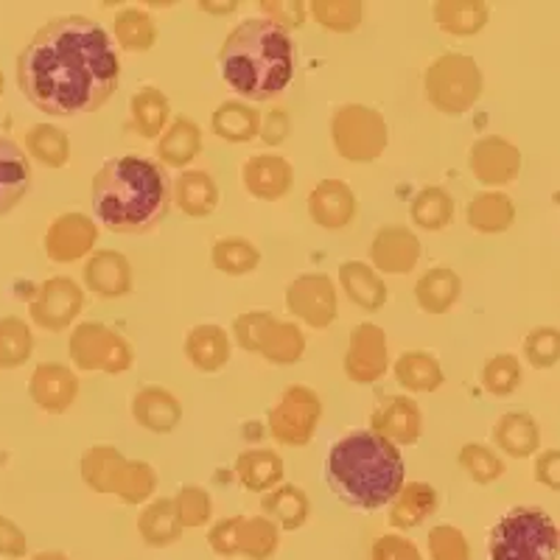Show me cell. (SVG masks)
I'll return each instance as SVG.
<instances>
[{"instance_id": "f546056e", "label": "cell", "mask_w": 560, "mask_h": 560, "mask_svg": "<svg viewBox=\"0 0 560 560\" xmlns=\"http://www.w3.org/2000/svg\"><path fill=\"white\" fill-rule=\"evenodd\" d=\"M465 219H468L471 230H477L482 236L508 233L516 222V202L502 191H482L468 202Z\"/></svg>"}, {"instance_id": "74e56055", "label": "cell", "mask_w": 560, "mask_h": 560, "mask_svg": "<svg viewBox=\"0 0 560 560\" xmlns=\"http://www.w3.org/2000/svg\"><path fill=\"white\" fill-rule=\"evenodd\" d=\"M183 529L185 527L179 524L177 510H174V499H154L138 516V533L147 547H172V544L179 541Z\"/></svg>"}, {"instance_id": "6125c7cd", "label": "cell", "mask_w": 560, "mask_h": 560, "mask_svg": "<svg viewBox=\"0 0 560 560\" xmlns=\"http://www.w3.org/2000/svg\"><path fill=\"white\" fill-rule=\"evenodd\" d=\"M199 9L210 14H230V12H236L238 3L236 0H230V3H199Z\"/></svg>"}, {"instance_id": "603a6c76", "label": "cell", "mask_w": 560, "mask_h": 560, "mask_svg": "<svg viewBox=\"0 0 560 560\" xmlns=\"http://www.w3.org/2000/svg\"><path fill=\"white\" fill-rule=\"evenodd\" d=\"M32 185V166L26 152L12 138L0 135V217L18 208Z\"/></svg>"}, {"instance_id": "f1b7e54d", "label": "cell", "mask_w": 560, "mask_h": 560, "mask_svg": "<svg viewBox=\"0 0 560 560\" xmlns=\"http://www.w3.org/2000/svg\"><path fill=\"white\" fill-rule=\"evenodd\" d=\"M199 152H202V129L185 115L174 118L158 140V158L168 168H183L185 172V166H191V160H197Z\"/></svg>"}, {"instance_id": "ac0fdd59", "label": "cell", "mask_w": 560, "mask_h": 560, "mask_svg": "<svg viewBox=\"0 0 560 560\" xmlns=\"http://www.w3.org/2000/svg\"><path fill=\"white\" fill-rule=\"evenodd\" d=\"M84 287L102 300L127 298L135 287L132 264L124 253L115 249H98L84 264Z\"/></svg>"}, {"instance_id": "5bb4252c", "label": "cell", "mask_w": 560, "mask_h": 560, "mask_svg": "<svg viewBox=\"0 0 560 560\" xmlns=\"http://www.w3.org/2000/svg\"><path fill=\"white\" fill-rule=\"evenodd\" d=\"M98 242V224L84 213H62L51 222L48 233H45V255L54 264H73L84 255L93 253Z\"/></svg>"}, {"instance_id": "1f68e13d", "label": "cell", "mask_w": 560, "mask_h": 560, "mask_svg": "<svg viewBox=\"0 0 560 560\" xmlns=\"http://www.w3.org/2000/svg\"><path fill=\"white\" fill-rule=\"evenodd\" d=\"M236 477L249 493H267L283 482V459L275 448H247L236 457Z\"/></svg>"}, {"instance_id": "be15d7a7", "label": "cell", "mask_w": 560, "mask_h": 560, "mask_svg": "<svg viewBox=\"0 0 560 560\" xmlns=\"http://www.w3.org/2000/svg\"><path fill=\"white\" fill-rule=\"evenodd\" d=\"M32 560H68V555L65 552H39V555H34Z\"/></svg>"}, {"instance_id": "4dcf8cb0", "label": "cell", "mask_w": 560, "mask_h": 560, "mask_svg": "<svg viewBox=\"0 0 560 560\" xmlns=\"http://www.w3.org/2000/svg\"><path fill=\"white\" fill-rule=\"evenodd\" d=\"M261 510L264 516L272 518L280 529L294 533V529L303 527L308 522V516H312V502H308L306 490H300L298 485L280 482L278 488L264 493Z\"/></svg>"}, {"instance_id": "f5cc1de1", "label": "cell", "mask_w": 560, "mask_h": 560, "mask_svg": "<svg viewBox=\"0 0 560 560\" xmlns=\"http://www.w3.org/2000/svg\"><path fill=\"white\" fill-rule=\"evenodd\" d=\"M429 560H471V547L463 529L452 524H438L427 538Z\"/></svg>"}, {"instance_id": "7c38bea8", "label": "cell", "mask_w": 560, "mask_h": 560, "mask_svg": "<svg viewBox=\"0 0 560 560\" xmlns=\"http://www.w3.org/2000/svg\"><path fill=\"white\" fill-rule=\"evenodd\" d=\"M468 166L482 185L502 188L516 183L522 174V152L502 135H485L468 152Z\"/></svg>"}, {"instance_id": "60d3db41", "label": "cell", "mask_w": 560, "mask_h": 560, "mask_svg": "<svg viewBox=\"0 0 560 560\" xmlns=\"http://www.w3.org/2000/svg\"><path fill=\"white\" fill-rule=\"evenodd\" d=\"M154 490H158V474H154L152 465L143 463V459H124L109 493L118 502L135 508V504H147L154 497Z\"/></svg>"}, {"instance_id": "94428289", "label": "cell", "mask_w": 560, "mask_h": 560, "mask_svg": "<svg viewBox=\"0 0 560 560\" xmlns=\"http://www.w3.org/2000/svg\"><path fill=\"white\" fill-rule=\"evenodd\" d=\"M28 552L26 533L7 516H0V555L3 558H23Z\"/></svg>"}, {"instance_id": "91938a15", "label": "cell", "mask_w": 560, "mask_h": 560, "mask_svg": "<svg viewBox=\"0 0 560 560\" xmlns=\"http://www.w3.org/2000/svg\"><path fill=\"white\" fill-rule=\"evenodd\" d=\"M535 482L560 493V448H547L535 457Z\"/></svg>"}, {"instance_id": "e575fe53", "label": "cell", "mask_w": 560, "mask_h": 560, "mask_svg": "<svg viewBox=\"0 0 560 560\" xmlns=\"http://www.w3.org/2000/svg\"><path fill=\"white\" fill-rule=\"evenodd\" d=\"M393 373L395 382L409 393H434L446 382L438 357L429 350H404L401 357L395 359Z\"/></svg>"}, {"instance_id": "484cf974", "label": "cell", "mask_w": 560, "mask_h": 560, "mask_svg": "<svg viewBox=\"0 0 560 560\" xmlns=\"http://www.w3.org/2000/svg\"><path fill=\"white\" fill-rule=\"evenodd\" d=\"M493 443L508 457L527 459L541 448V429L529 412H508L493 427Z\"/></svg>"}, {"instance_id": "6f0895ef", "label": "cell", "mask_w": 560, "mask_h": 560, "mask_svg": "<svg viewBox=\"0 0 560 560\" xmlns=\"http://www.w3.org/2000/svg\"><path fill=\"white\" fill-rule=\"evenodd\" d=\"M370 560H423V558H420V549L415 547L409 538L387 533L382 535V538H376V544H373V549H370Z\"/></svg>"}, {"instance_id": "680465c9", "label": "cell", "mask_w": 560, "mask_h": 560, "mask_svg": "<svg viewBox=\"0 0 560 560\" xmlns=\"http://www.w3.org/2000/svg\"><path fill=\"white\" fill-rule=\"evenodd\" d=\"M289 132H292V118H289L287 109L275 107L261 118V132H258V138L267 147H280L289 138Z\"/></svg>"}, {"instance_id": "7bdbcfd3", "label": "cell", "mask_w": 560, "mask_h": 560, "mask_svg": "<svg viewBox=\"0 0 560 560\" xmlns=\"http://www.w3.org/2000/svg\"><path fill=\"white\" fill-rule=\"evenodd\" d=\"M280 527L267 516H244L242 535H238V555L247 560H269L278 552Z\"/></svg>"}, {"instance_id": "9a60e30c", "label": "cell", "mask_w": 560, "mask_h": 560, "mask_svg": "<svg viewBox=\"0 0 560 560\" xmlns=\"http://www.w3.org/2000/svg\"><path fill=\"white\" fill-rule=\"evenodd\" d=\"M420 261V242L407 224H384L370 242V264L378 275H409Z\"/></svg>"}, {"instance_id": "d4e9b609", "label": "cell", "mask_w": 560, "mask_h": 560, "mask_svg": "<svg viewBox=\"0 0 560 560\" xmlns=\"http://www.w3.org/2000/svg\"><path fill=\"white\" fill-rule=\"evenodd\" d=\"M438 508H440V497L432 485L404 482V488L398 490V497L393 499L387 522L393 529H415L427 522L429 516H434Z\"/></svg>"}, {"instance_id": "11a10c76", "label": "cell", "mask_w": 560, "mask_h": 560, "mask_svg": "<svg viewBox=\"0 0 560 560\" xmlns=\"http://www.w3.org/2000/svg\"><path fill=\"white\" fill-rule=\"evenodd\" d=\"M258 9H261V18L272 20L275 26H280L283 32L303 26L308 14V7L303 0H264Z\"/></svg>"}, {"instance_id": "d6986e66", "label": "cell", "mask_w": 560, "mask_h": 560, "mask_svg": "<svg viewBox=\"0 0 560 560\" xmlns=\"http://www.w3.org/2000/svg\"><path fill=\"white\" fill-rule=\"evenodd\" d=\"M308 217L323 230H342L357 217V194L342 179H323L308 194Z\"/></svg>"}, {"instance_id": "ba28073f", "label": "cell", "mask_w": 560, "mask_h": 560, "mask_svg": "<svg viewBox=\"0 0 560 560\" xmlns=\"http://www.w3.org/2000/svg\"><path fill=\"white\" fill-rule=\"evenodd\" d=\"M319 420H323V398L312 387L292 384L269 409L267 427L278 446L300 448L312 443Z\"/></svg>"}, {"instance_id": "db71d44e", "label": "cell", "mask_w": 560, "mask_h": 560, "mask_svg": "<svg viewBox=\"0 0 560 560\" xmlns=\"http://www.w3.org/2000/svg\"><path fill=\"white\" fill-rule=\"evenodd\" d=\"M272 317V312H247L242 317H236V323H233V337H236L238 348L247 350V353H258V345H261V337Z\"/></svg>"}, {"instance_id": "bcb514c9", "label": "cell", "mask_w": 560, "mask_h": 560, "mask_svg": "<svg viewBox=\"0 0 560 560\" xmlns=\"http://www.w3.org/2000/svg\"><path fill=\"white\" fill-rule=\"evenodd\" d=\"M308 14L325 32L348 34L362 26L364 7L359 0H314V3H308Z\"/></svg>"}, {"instance_id": "8fae6325", "label": "cell", "mask_w": 560, "mask_h": 560, "mask_svg": "<svg viewBox=\"0 0 560 560\" xmlns=\"http://www.w3.org/2000/svg\"><path fill=\"white\" fill-rule=\"evenodd\" d=\"M389 370L387 334L376 323H359L345 350V376L353 384H376Z\"/></svg>"}, {"instance_id": "ab89813d", "label": "cell", "mask_w": 560, "mask_h": 560, "mask_svg": "<svg viewBox=\"0 0 560 560\" xmlns=\"http://www.w3.org/2000/svg\"><path fill=\"white\" fill-rule=\"evenodd\" d=\"M113 32L118 45L129 54L152 51L154 43H158V23H154L152 14L138 7H127L115 14Z\"/></svg>"}, {"instance_id": "4316f807", "label": "cell", "mask_w": 560, "mask_h": 560, "mask_svg": "<svg viewBox=\"0 0 560 560\" xmlns=\"http://www.w3.org/2000/svg\"><path fill=\"white\" fill-rule=\"evenodd\" d=\"M339 287L348 294L350 303H357L364 312H378L387 303V283L382 275L364 261H345L339 267Z\"/></svg>"}, {"instance_id": "f35d334b", "label": "cell", "mask_w": 560, "mask_h": 560, "mask_svg": "<svg viewBox=\"0 0 560 560\" xmlns=\"http://www.w3.org/2000/svg\"><path fill=\"white\" fill-rule=\"evenodd\" d=\"M409 219L415 222V228L429 230V233L446 230L454 219L452 194L446 188H440V185L420 188L412 197V202H409Z\"/></svg>"}, {"instance_id": "5b68a950", "label": "cell", "mask_w": 560, "mask_h": 560, "mask_svg": "<svg viewBox=\"0 0 560 560\" xmlns=\"http://www.w3.org/2000/svg\"><path fill=\"white\" fill-rule=\"evenodd\" d=\"M490 560H558L560 529L541 508H513L488 535Z\"/></svg>"}, {"instance_id": "8992f818", "label": "cell", "mask_w": 560, "mask_h": 560, "mask_svg": "<svg viewBox=\"0 0 560 560\" xmlns=\"http://www.w3.org/2000/svg\"><path fill=\"white\" fill-rule=\"evenodd\" d=\"M423 90L438 113L463 115L482 96V68L468 54H443L427 68Z\"/></svg>"}, {"instance_id": "3957f363", "label": "cell", "mask_w": 560, "mask_h": 560, "mask_svg": "<svg viewBox=\"0 0 560 560\" xmlns=\"http://www.w3.org/2000/svg\"><path fill=\"white\" fill-rule=\"evenodd\" d=\"M401 452L373 429H357L339 438L328 452L325 479L334 497L353 510H382L404 488Z\"/></svg>"}, {"instance_id": "ee69618b", "label": "cell", "mask_w": 560, "mask_h": 560, "mask_svg": "<svg viewBox=\"0 0 560 560\" xmlns=\"http://www.w3.org/2000/svg\"><path fill=\"white\" fill-rule=\"evenodd\" d=\"M124 454L115 446H93L84 452L82 463H79V471L82 479L96 490V493H109L115 482V474L124 465Z\"/></svg>"}, {"instance_id": "277c9868", "label": "cell", "mask_w": 560, "mask_h": 560, "mask_svg": "<svg viewBox=\"0 0 560 560\" xmlns=\"http://www.w3.org/2000/svg\"><path fill=\"white\" fill-rule=\"evenodd\" d=\"M219 73L247 102H269L294 77L292 37L267 18L242 20L219 51Z\"/></svg>"}, {"instance_id": "f907efd6", "label": "cell", "mask_w": 560, "mask_h": 560, "mask_svg": "<svg viewBox=\"0 0 560 560\" xmlns=\"http://www.w3.org/2000/svg\"><path fill=\"white\" fill-rule=\"evenodd\" d=\"M174 510L183 527H205L213 518V499L202 485H183L174 497Z\"/></svg>"}, {"instance_id": "d6a6232c", "label": "cell", "mask_w": 560, "mask_h": 560, "mask_svg": "<svg viewBox=\"0 0 560 560\" xmlns=\"http://www.w3.org/2000/svg\"><path fill=\"white\" fill-rule=\"evenodd\" d=\"M210 129L228 143H249L261 132V113L247 102H222L210 115Z\"/></svg>"}, {"instance_id": "52a82bcc", "label": "cell", "mask_w": 560, "mask_h": 560, "mask_svg": "<svg viewBox=\"0 0 560 560\" xmlns=\"http://www.w3.org/2000/svg\"><path fill=\"white\" fill-rule=\"evenodd\" d=\"M331 140L339 158L348 163H373L389 143L384 115L364 104H345L331 118Z\"/></svg>"}, {"instance_id": "8d00e7d4", "label": "cell", "mask_w": 560, "mask_h": 560, "mask_svg": "<svg viewBox=\"0 0 560 560\" xmlns=\"http://www.w3.org/2000/svg\"><path fill=\"white\" fill-rule=\"evenodd\" d=\"M132 113V129L140 138H160L168 129V115H172V102L160 88L147 84L129 102Z\"/></svg>"}, {"instance_id": "836d02e7", "label": "cell", "mask_w": 560, "mask_h": 560, "mask_svg": "<svg viewBox=\"0 0 560 560\" xmlns=\"http://www.w3.org/2000/svg\"><path fill=\"white\" fill-rule=\"evenodd\" d=\"M434 23L454 37H474L488 26L490 7L485 0H440L432 9Z\"/></svg>"}, {"instance_id": "cb8c5ba5", "label": "cell", "mask_w": 560, "mask_h": 560, "mask_svg": "<svg viewBox=\"0 0 560 560\" xmlns=\"http://www.w3.org/2000/svg\"><path fill=\"white\" fill-rule=\"evenodd\" d=\"M172 199L185 217L205 219L219 208V185L208 172L185 168L172 183Z\"/></svg>"}, {"instance_id": "c3c4849f", "label": "cell", "mask_w": 560, "mask_h": 560, "mask_svg": "<svg viewBox=\"0 0 560 560\" xmlns=\"http://www.w3.org/2000/svg\"><path fill=\"white\" fill-rule=\"evenodd\" d=\"M457 463L477 485H493L508 471L504 459L493 448L482 446V443H465L457 454Z\"/></svg>"}, {"instance_id": "9f6ffc18", "label": "cell", "mask_w": 560, "mask_h": 560, "mask_svg": "<svg viewBox=\"0 0 560 560\" xmlns=\"http://www.w3.org/2000/svg\"><path fill=\"white\" fill-rule=\"evenodd\" d=\"M244 516H230L217 522L208 533V547L222 558H236L238 555V535H242Z\"/></svg>"}, {"instance_id": "30bf717a", "label": "cell", "mask_w": 560, "mask_h": 560, "mask_svg": "<svg viewBox=\"0 0 560 560\" xmlns=\"http://www.w3.org/2000/svg\"><path fill=\"white\" fill-rule=\"evenodd\" d=\"M287 308L294 319L306 323L314 331L334 325L339 314V298L334 280L323 272H306L289 283Z\"/></svg>"}, {"instance_id": "e0dca14e", "label": "cell", "mask_w": 560, "mask_h": 560, "mask_svg": "<svg viewBox=\"0 0 560 560\" xmlns=\"http://www.w3.org/2000/svg\"><path fill=\"white\" fill-rule=\"evenodd\" d=\"M244 188L249 197L264 199V202H275V199L287 197L294 185V168L287 158L280 154H253L242 166Z\"/></svg>"}, {"instance_id": "f6af8a7d", "label": "cell", "mask_w": 560, "mask_h": 560, "mask_svg": "<svg viewBox=\"0 0 560 560\" xmlns=\"http://www.w3.org/2000/svg\"><path fill=\"white\" fill-rule=\"evenodd\" d=\"M34 353V337L26 319L0 317V368H23Z\"/></svg>"}, {"instance_id": "d590c367", "label": "cell", "mask_w": 560, "mask_h": 560, "mask_svg": "<svg viewBox=\"0 0 560 560\" xmlns=\"http://www.w3.org/2000/svg\"><path fill=\"white\" fill-rule=\"evenodd\" d=\"M258 353L269 364L289 368V364H298L303 359V353H306V337H303L298 323L272 317L267 325V331H264L261 345H258Z\"/></svg>"}, {"instance_id": "6da1fadb", "label": "cell", "mask_w": 560, "mask_h": 560, "mask_svg": "<svg viewBox=\"0 0 560 560\" xmlns=\"http://www.w3.org/2000/svg\"><path fill=\"white\" fill-rule=\"evenodd\" d=\"M121 62L102 23L82 14L48 20L18 57V88L45 115L73 118L104 107Z\"/></svg>"}, {"instance_id": "83f0119b", "label": "cell", "mask_w": 560, "mask_h": 560, "mask_svg": "<svg viewBox=\"0 0 560 560\" xmlns=\"http://www.w3.org/2000/svg\"><path fill=\"white\" fill-rule=\"evenodd\" d=\"M459 294H463V280H459V275L454 272L452 267H446V264L427 269V272L418 278V283H415V300H418V306L427 314H434V317H438V314H446L448 308H454Z\"/></svg>"}, {"instance_id": "9c48e42d", "label": "cell", "mask_w": 560, "mask_h": 560, "mask_svg": "<svg viewBox=\"0 0 560 560\" xmlns=\"http://www.w3.org/2000/svg\"><path fill=\"white\" fill-rule=\"evenodd\" d=\"M68 350L73 364L79 370H88V373L102 370L109 376H118V373H127L135 364L132 345L104 323L79 325L77 331L70 334Z\"/></svg>"}, {"instance_id": "4fadbf2b", "label": "cell", "mask_w": 560, "mask_h": 560, "mask_svg": "<svg viewBox=\"0 0 560 560\" xmlns=\"http://www.w3.org/2000/svg\"><path fill=\"white\" fill-rule=\"evenodd\" d=\"M84 306V292L77 280L48 278L32 300V317L45 331H65L79 317Z\"/></svg>"}, {"instance_id": "2e32d148", "label": "cell", "mask_w": 560, "mask_h": 560, "mask_svg": "<svg viewBox=\"0 0 560 560\" xmlns=\"http://www.w3.org/2000/svg\"><path fill=\"white\" fill-rule=\"evenodd\" d=\"M370 429L395 446H412L423 432V415L409 395H387L370 415Z\"/></svg>"}, {"instance_id": "816d5d0a", "label": "cell", "mask_w": 560, "mask_h": 560, "mask_svg": "<svg viewBox=\"0 0 560 560\" xmlns=\"http://www.w3.org/2000/svg\"><path fill=\"white\" fill-rule=\"evenodd\" d=\"M524 357L535 370H549L560 362V328L538 325L524 339Z\"/></svg>"}, {"instance_id": "7dc6e473", "label": "cell", "mask_w": 560, "mask_h": 560, "mask_svg": "<svg viewBox=\"0 0 560 560\" xmlns=\"http://www.w3.org/2000/svg\"><path fill=\"white\" fill-rule=\"evenodd\" d=\"M28 152L48 168H62L70 160V140L54 124H34L26 135Z\"/></svg>"}, {"instance_id": "ffe728a7", "label": "cell", "mask_w": 560, "mask_h": 560, "mask_svg": "<svg viewBox=\"0 0 560 560\" xmlns=\"http://www.w3.org/2000/svg\"><path fill=\"white\" fill-rule=\"evenodd\" d=\"M28 395L43 412L62 415L68 412L70 404L77 401L79 378L77 373L65 364L45 362L37 364L32 382H28Z\"/></svg>"}, {"instance_id": "681fc988", "label": "cell", "mask_w": 560, "mask_h": 560, "mask_svg": "<svg viewBox=\"0 0 560 560\" xmlns=\"http://www.w3.org/2000/svg\"><path fill=\"white\" fill-rule=\"evenodd\" d=\"M482 387L497 398H508L522 387V362L513 353H499L482 368Z\"/></svg>"}, {"instance_id": "e7e4bbea", "label": "cell", "mask_w": 560, "mask_h": 560, "mask_svg": "<svg viewBox=\"0 0 560 560\" xmlns=\"http://www.w3.org/2000/svg\"><path fill=\"white\" fill-rule=\"evenodd\" d=\"M3 88H7V79H3V73H0V96H3Z\"/></svg>"}, {"instance_id": "7a4b0ae2", "label": "cell", "mask_w": 560, "mask_h": 560, "mask_svg": "<svg viewBox=\"0 0 560 560\" xmlns=\"http://www.w3.org/2000/svg\"><path fill=\"white\" fill-rule=\"evenodd\" d=\"M93 213L113 233H152L168 217L174 199L163 166L143 154L107 160L93 177Z\"/></svg>"}, {"instance_id": "44dd1931", "label": "cell", "mask_w": 560, "mask_h": 560, "mask_svg": "<svg viewBox=\"0 0 560 560\" xmlns=\"http://www.w3.org/2000/svg\"><path fill=\"white\" fill-rule=\"evenodd\" d=\"M132 418L138 420V427L154 434H172L183 420V404L174 393L166 387H143L135 393L132 398Z\"/></svg>"}, {"instance_id": "7402d4cb", "label": "cell", "mask_w": 560, "mask_h": 560, "mask_svg": "<svg viewBox=\"0 0 560 560\" xmlns=\"http://www.w3.org/2000/svg\"><path fill=\"white\" fill-rule=\"evenodd\" d=\"M185 359L199 370V373H219L230 362L233 353V339L222 325H194L185 334Z\"/></svg>"}, {"instance_id": "b9f144b4", "label": "cell", "mask_w": 560, "mask_h": 560, "mask_svg": "<svg viewBox=\"0 0 560 560\" xmlns=\"http://www.w3.org/2000/svg\"><path fill=\"white\" fill-rule=\"evenodd\" d=\"M210 261H213V267L219 272L230 275V278H244V275L258 269V264H261V249L255 247L249 238L224 236L210 249Z\"/></svg>"}]
</instances>
